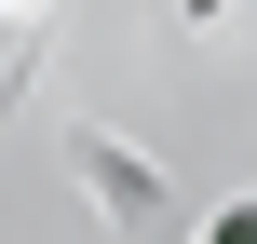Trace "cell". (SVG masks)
I'll return each mask as SVG.
<instances>
[{"label":"cell","mask_w":257,"mask_h":244,"mask_svg":"<svg viewBox=\"0 0 257 244\" xmlns=\"http://www.w3.org/2000/svg\"><path fill=\"white\" fill-rule=\"evenodd\" d=\"M14 14H41V0H14Z\"/></svg>","instance_id":"obj_2"},{"label":"cell","mask_w":257,"mask_h":244,"mask_svg":"<svg viewBox=\"0 0 257 244\" xmlns=\"http://www.w3.org/2000/svg\"><path fill=\"white\" fill-rule=\"evenodd\" d=\"M203 244H257V204H230V217H217V231H203Z\"/></svg>","instance_id":"obj_1"}]
</instances>
